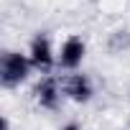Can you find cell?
<instances>
[{
  "label": "cell",
  "instance_id": "obj_1",
  "mask_svg": "<svg viewBox=\"0 0 130 130\" xmlns=\"http://www.w3.org/2000/svg\"><path fill=\"white\" fill-rule=\"evenodd\" d=\"M33 69V64L28 59V54H21V51H5L0 56V84L5 89H13L18 84H23L28 79Z\"/></svg>",
  "mask_w": 130,
  "mask_h": 130
},
{
  "label": "cell",
  "instance_id": "obj_2",
  "mask_svg": "<svg viewBox=\"0 0 130 130\" xmlns=\"http://www.w3.org/2000/svg\"><path fill=\"white\" fill-rule=\"evenodd\" d=\"M84 56H87V43H84V38L69 36V38H64V43H61V48H59V54H56V64H59L61 69L74 72L77 67H82Z\"/></svg>",
  "mask_w": 130,
  "mask_h": 130
},
{
  "label": "cell",
  "instance_id": "obj_3",
  "mask_svg": "<svg viewBox=\"0 0 130 130\" xmlns=\"http://www.w3.org/2000/svg\"><path fill=\"white\" fill-rule=\"evenodd\" d=\"M28 59L33 64V69L38 72H48L54 64H56V54H54V46H51V38L46 33H38L33 36L31 46H28Z\"/></svg>",
  "mask_w": 130,
  "mask_h": 130
},
{
  "label": "cell",
  "instance_id": "obj_4",
  "mask_svg": "<svg viewBox=\"0 0 130 130\" xmlns=\"http://www.w3.org/2000/svg\"><path fill=\"white\" fill-rule=\"evenodd\" d=\"M61 84L54 74H46L38 79V84L33 87V94H36V102L43 107V110H56L59 102H61Z\"/></svg>",
  "mask_w": 130,
  "mask_h": 130
},
{
  "label": "cell",
  "instance_id": "obj_5",
  "mask_svg": "<svg viewBox=\"0 0 130 130\" xmlns=\"http://www.w3.org/2000/svg\"><path fill=\"white\" fill-rule=\"evenodd\" d=\"M61 89L72 102L77 105H87L94 94V87H92V79L87 74H69L67 79L61 82Z\"/></svg>",
  "mask_w": 130,
  "mask_h": 130
},
{
  "label": "cell",
  "instance_id": "obj_6",
  "mask_svg": "<svg viewBox=\"0 0 130 130\" xmlns=\"http://www.w3.org/2000/svg\"><path fill=\"white\" fill-rule=\"evenodd\" d=\"M0 130H10V120H8V115L0 117Z\"/></svg>",
  "mask_w": 130,
  "mask_h": 130
},
{
  "label": "cell",
  "instance_id": "obj_7",
  "mask_svg": "<svg viewBox=\"0 0 130 130\" xmlns=\"http://www.w3.org/2000/svg\"><path fill=\"white\" fill-rule=\"evenodd\" d=\"M61 130H82V127H79V125H74V122H69V125H64Z\"/></svg>",
  "mask_w": 130,
  "mask_h": 130
}]
</instances>
